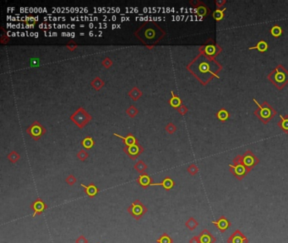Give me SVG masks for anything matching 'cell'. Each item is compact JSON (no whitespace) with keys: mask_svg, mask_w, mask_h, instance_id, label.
I'll return each instance as SVG.
<instances>
[{"mask_svg":"<svg viewBox=\"0 0 288 243\" xmlns=\"http://www.w3.org/2000/svg\"><path fill=\"white\" fill-rule=\"evenodd\" d=\"M134 36L145 44L149 49L154 46L166 36V31L155 21H146L140 26L134 32Z\"/></svg>","mask_w":288,"mask_h":243,"instance_id":"obj_1","label":"cell"},{"mask_svg":"<svg viewBox=\"0 0 288 243\" xmlns=\"http://www.w3.org/2000/svg\"><path fill=\"white\" fill-rule=\"evenodd\" d=\"M80 186L84 188V191L86 192V194L88 196L89 198H94L97 195V193L99 192V188L93 183L89 184L88 186H86L84 184H80Z\"/></svg>","mask_w":288,"mask_h":243,"instance_id":"obj_17","label":"cell"},{"mask_svg":"<svg viewBox=\"0 0 288 243\" xmlns=\"http://www.w3.org/2000/svg\"><path fill=\"white\" fill-rule=\"evenodd\" d=\"M81 144H82V146L84 147L85 150H89L93 148V146L95 145V141L92 137H91V136H86V138L81 141Z\"/></svg>","mask_w":288,"mask_h":243,"instance_id":"obj_21","label":"cell"},{"mask_svg":"<svg viewBox=\"0 0 288 243\" xmlns=\"http://www.w3.org/2000/svg\"><path fill=\"white\" fill-rule=\"evenodd\" d=\"M187 69L190 71L197 79L200 80L202 84H205V78L206 76L207 80L211 79L210 78V74L213 76H216L218 78L216 74L211 72V65H210V58L206 57L204 54H200L199 56L196 57L193 61H192L187 67Z\"/></svg>","mask_w":288,"mask_h":243,"instance_id":"obj_2","label":"cell"},{"mask_svg":"<svg viewBox=\"0 0 288 243\" xmlns=\"http://www.w3.org/2000/svg\"><path fill=\"white\" fill-rule=\"evenodd\" d=\"M136 182H137L140 187L146 189L149 186H151V184L153 183V179L147 174V173H142L139 176V177L136 179Z\"/></svg>","mask_w":288,"mask_h":243,"instance_id":"obj_14","label":"cell"},{"mask_svg":"<svg viewBox=\"0 0 288 243\" xmlns=\"http://www.w3.org/2000/svg\"><path fill=\"white\" fill-rule=\"evenodd\" d=\"M177 111H178V112H179L181 115H185L186 113H187V112H188V108L186 107L185 106L182 105L181 107H179L177 108Z\"/></svg>","mask_w":288,"mask_h":243,"instance_id":"obj_41","label":"cell"},{"mask_svg":"<svg viewBox=\"0 0 288 243\" xmlns=\"http://www.w3.org/2000/svg\"><path fill=\"white\" fill-rule=\"evenodd\" d=\"M200 243H215L216 241V239L208 230H203L199 235Z\"/></svg>","mask_w":288,"mask_h":243,"instance_id":"obj_15","label":"cell"},{"mask_svg":"<svg viewBox=\"0 0 288 243\" xmlns=\"http://www.w3.org/2000/svg\"><path fill=\"white\" fill-rule=\"evenodd\" d=\"M200 51L202 52V54L204 55H207V56H216L217 55V53L221 51V48L219 47H215L213 45H208L206 47H200Z\"/></svg>","mask_w":288,"mask_h":243,"instance_id":"obj_18","label":"cell"},{"mask_svg":"<svg viewBox=\"0 0 288 243\" xmlns=\"http://www.w3.org/2000/svg\"><path fill=\"white\" fill-rule=\"evenodd\" d=\"M198 171H199V169H198V167H197L194 164L190 165V166L188 167V172L189 173L190 175H192V176L196 175L197 173H198Z\"/></svg>","mask_w":288,"mask_h":243,"instance_id":"obj_36","label":"cell"},{"mask_svg":"<svg viewBox=\"0 0 288 243\" xmlns=\"http://www.w3.org/2000/svg\"><path fill=\"white\" fill-rule=\"evenodd\" d=\"M280 118L281 119V121L279 122V127H281L285 132H288V117H282L280 116Z\"/></svg>","mask_w":288,"mask_h":243,"instance_id":"obj_28","label":"cell"},{"mask_svg":"<svg viewBox=\"0 0 288 243\" xmlns=\"http://www.w3.org/2000/svg\"><path fill=\"white\" fill-rule=\"evenodd\" d=\"M226 9V8L223 9H217L213 13V14H212V15H213V18H214L216 21H219V20H221L223 18V16H224V11H225Z\"/></svg>","mask_w":288,"mask_h":243,"instance_id":"obj_32","label":"cell"},{"mask_svg":"<svg viewBox=\"0 0 288 243\" xmlns=\"http://www.w3.org/2000/svg\"><path fill=\"white\" fill-rule=\"evenodd\" d=\"M254 102L258 106V109L254 112V114L256 115L264 123H267L272 117H274L276 115V111L271 107L270 105L267 103H264L263 105H260L256 102V100L254 99Z\"/></svg>","mask_w":288,"mask_h":243,"instance_id":"obj_5","label":"cell"},{"mask_svg":"<svg viewBox=\"0 0 288 243\" xmlns=\"http://www.w3.org/2000/svg\"><path fill=\"white\" fill-rule=\"evenodd\" d=\"M267 48H268V45H267V43L264 42V41H260V42L258 43L255 47H250L249 49L250 50H253V49H257L258 51L260 52H264L267 50Z\"/></svg>","mask_w":288,"mask_h":243,"instance_id":"obj_27","label":"cell"},{"mask_svg":"<svg viewBox=\"0 0 288 243\" xmlns=\"http://www.w3.org/2000/svg\"><path fill=\"white\" fill-rule=\"evenodd\" d=\"M142 91L137 87H134L131 91H128V96H129V97H131V99L134 102H136L140 99V97L142 96Z\"/></svg>","mask_w":288,"mask_h":243,"instance_id":"obj_22","label":"cell"},{"mask_svg":"<svg viewBox=\"0 0 288 243\" xmlns=\"http://www.w3.org/2000/svg\"><path fill=\"white\" fill-rule=\"evenodd\" d=\"M268 79L278 89H282L288 83V72L281 65H279L272 73L270 74Z\"/></svg>","mask_w":288,"mask_h":243,"instance_id":"obj_3","label":"cell"},{"mask_svg":"<svg viewBox=\"0 0 288 243\" xmlns=\"http://www.w3.org/2000/svg\"><path fill=\"white\" fill-rule=\"evenodd\" d=\"M271 35L275 37H280L281 33H282V30L281 28L278 26H275L272 27V29L271 30Z\"/></svg>","mask_w":288,"mask_h":243,"instance_id":"obj_33","label":"cell"},{"mask_svg":"<svg viewBox=\"0 0 288 243\" xmlns=\"http://www.w3.org/2000/svg\"><path fill=\"white\" fill-rule=\"evenodd\" d=\"M102 64L106 68H109L112 66L113 62H112V59L110 57H105V58L103 59L102 62Z\"/></svg>","mask_w":288,"mask_h":243,"instance_id":"obj_38","label":"cell"},{"mask_svg":"<svg viewBox=\"0 0 288 243\" xmlns=\"http://www.w3.org/2000/svg\"><path fill=\"white\" fill-rule=\"evenodd\" d=\"M71 120L79 128H84L92 120V116L83 107L78 108L71 116Z\"/></svg>","mask_w":288,"mask_h":243,"instance_id":"obj_4","label":"cell"},{"mask_svg":"<svg viewBox=\"0 0 288 243\" xmlns=\"http://www.w3.org/2000/svg\"><path fill=\"white\" fill-rule=\"evenodd\" d=\"M47 208V205L45 204V202H44L42 199H41V198H37V199L31 204V209L34 211L32 216H33V217H36L37 215L42 214V213L46 210Z\"/></svg>","mask_w":288,"mask_h":243,"instance_id":"obj_11","label":"cell"},{"mask_svg":"<svg viewBox=\"0 0 288 243\" xmlns=\"http://www.w3.org/2000/svg\"><path fill=\"white\" fill-rule=\"evenodd\" d=\"M26 133L32 137V139L37 141L41 137L46 133V128L41 124L39 121H35L26 128Z\"/></svg>","mask_w":288,"mask_h":243,"instance_id":"obj_8","label":"cell"},{"mask_svg":"<svg viewBox=\"0 0 288 243\" xmlns=\"http://www.w3.org/2000/svg\"><path fill=\"white\" fill-rule=\"evenodd\" d=\"M144 150H145L144 148L140 145V143H137V144L128 146V147L125 146L123 148V151L126 153V155L134 161H135L144 152Z\"/></svg>","mask_w":288,"mask_h":243,"instance_id":"obj_9","label":"cell"},{"mask_svg":"<svg viewBox=\"0 0 288 243\" xmlns=\"http://www.w3.org/2000/svg\"><path fill=\"white\" fill-rule=\"evenodd\" d=\"M174 181L171 179V177H165L163 179L162 181H161L159 183H152L151 184V186H161V187H162L166 191H169V190H171L172 187H174Z\"/></svg>","mask_w":288,"mask_h":243,"instance_id":"obj_19","label":"cell"},{"mask_svg":"<svg viewBox=\"0 0 288 243\" xmlns=\"http://www.w3.org/2000/svg\"><path fill=\"white\" fill-rule=\"evenodd\" d=\"M127 210L135 220L138 221L147 212V208L139 199H136L134 202H133V204L130 206L128 207Z\"/></svg>","mask_w":288,"mask_h":243,"instance_id":"obj_7","label":"cell"},{"mask_svg":"<svg viewBox=\"0 0 288 243\" xmlns=\"http://www.w3.org/2000/svg\"><path fill=\"white\" fill-rule=\"evenodd\" d=\"M233 163L229 166L230 171L233 174L238 180H242L244 177L249 171L247 167L243 165L242 161V156H237L236 158L234 159Z\"/></svg>","mask_w":288,"mask_h":243,"instance_id":"obj_6","label":"cell"},{"mask_svg":"<svg viewBox=\"0 0 288 243\" xmlns=\"http://www.w3.org/2000/svg\"><path fill=\"white\" fill-rule=\"evenodd\" d=\"M185 226L189 231H194V230L196 229L197 226H199V223H198V221L194 218L191 217L187 221V222L185 223Z\"/></svg>","mask_w":288,"mask_h":243,"instance_id":"obj_25","label":"cell"},{"mask_svg":"<svg viewBox=\"0 0 288 243\" xmlns=\"http://www.w3.org/2000/svg\"><path fill=\"white\" fill-rule=\"evenodd\" d=\"M217 117H218V118L221 120V121H226V119L228 118L229 117V113L226 112V110L222 109V110H221L217 114Z\"/></svg>","mask_w":288,"mask_h":243,"instance_id":"obj_35","label":"cell"},{"mask_svg":"<svg viewBox=\"0 0 288 243\" xmlns=\"http://www.w3.org/2000/svg\"><path fill=\"white\" fill-rule=\"evenodd\" d=\"M76 181H77L76 178L74 177L73 175H69L68 177L66 178V182L69 184V185H70V186H73Z\"/></svg>","mask_w":288,"mask_h":243,"instance_id":"obj_40","label":"cell"},{"mask_svg":"<svg viewBox=\"0 0 288 243\" xmlns=\"http://www.w3.org/2000/svg\"><path fill=\"white\" fill-rule=\"evenodd\" d=\"M76 243H88V240L84 236H80L76 240Z\"/></svg>","mask_w":288,"mask_h":243,"instance_id":"obj_43","label":"cell"},{"mask_svg":"<svg viewBox=\"0 0 288 243\" xmlns=\"http://www.w3.org/2000/svg\"><path fill=\"white\" fill-rule=\"evenodd\" d=\"M242 161L243 165L250 171L253 169V167L255 166L259 163V159L257 158L256 156H254L251 151L248 150L247 152L244 153L243 156H242Z\"/></svg>","mask_w":288,"mask_h":243,"instance_id":"obj_10","label":"cell"},{"mask_svg":"<svg viewBox=\"0 0 288 243\" xmlns=\"http://www.w3.org/2000/svg\"><path fill=\"white\" fill-rule=\"evenodd\" d=\"M171 98L169 100V104H170V106H171V107L175 108V109H177L179 107L182 106V100L180 99L179 96L175 95L173 91H171Z\"/></svg>","mask_w":288,"mask_h":243,"instance_id":"obj_20","label":"cell"},{"mask_svg":"<svg viewBox=\"0 0 288 243\" xmlns=\"http://www.w3.org/2000/svg\"><path fill=\"white\" fill-rule=\"evenodd\" d=\"M248 238L240 230H236L227 239V243H248Z\"/></svg>","mask_w":288,"mask_h":243,"instance_id":"obj_12","label":"cell"},{"mask_svg":"<svg viewBox=\"0 0 288 243\" xmlns=\"http://www.w3.org/2000/svg\"><path fill=\"white\" fill-rule=\"evenodd\" d=\"M0 42L1 44H5V43L9 42V37L5 36V35L2 34L1 35V40H0Z\"/></svg>","mask_w":288,"mask_h":243,"instance_id":"obj_42","label":"cell"},{"mask_svg":"<svg viewBox=\"0 0 288 243\" xmlns=\"http://www.w3.org/2000/svg\"><path fill=\"white\" fill-rule=\"evenodd\" d=\"M91 85L92 86V88H94L96 91H100L102 88L104 87L105 85V82L103 81L102 79H101L100 77H96L91 83Z\"/></svg>","mask_w":288,"mask_h":243,"instance_id":"obj_23","label":"cell"},{"mask_svg":"<svg viewBox=\"0 0 288 243\" xmlns=\"http://www.w3.org/2000/svg\"><path fill=\"white\" fill-rule=\"evenodd\" d=\"M189 243H200L199 236H195L193 238H191L190 241H189Z\"/></svg>","mask_w":288,"mask_h":243,"instance_id":"obj_44","label":"cell"},{"mask_svg":"<svg viewBox=\"0 0 288 243\" xmlns=\"http://www.w3.org/2000/svg\"><path fill=\"white\" fill-rule=\"evenodd\" d=\"M212 224L216 226L217 229L221 233L225 232L231 226V222L225 216H221L218 221H212Z\"/></svg>","mask_w":288,"mask_h":243,"instance_id":"obj_13","label":"cell"},{"mask_svg":"<svg viewBox=\"0 0 288 243\" xmlns=\"http://www.w3.org/2000/svg\"><path fill=\"white\" fill-rule=\"evenodd\" d=\"M134 168L138 172L142 174V173L146 172V171L147 170V165L143 161H139L138 162H136V164L134 165Z\"/></svg>","mask_w":288,"mask_h":243,"instance_id":"obj_24","label":"cell"},{"mask_svg":"<svg viewBox=\"0 0 288 243\" xmlns=\"http://www.w3.org/2000/svg\"><path fill=\"white\" fill-rule=\"evenodd\" d=\"M113 135L117 137V138H119L123 140V144H125V146L128 147V146H131V145H134V144H137L139 143L138 142V139L134 137L132 133H128V135L125 136V137H123V136L120 135L118 133H113Z\"/></svg>","mask_w":288,"mask_h":243,"instance_id":"obj_16","label":"cell"},{"mask_svg":"<svg viewBox=\"0 0 288 243\" xmlns=\"http://www.w3.org/2000/svg\"><path fill=\"white\" fill-rule=\"evenodd\" d=\"M126 113H127V115H128L129 117H134L135 116H137L138 114H139V110H138L137 108L135 107L134 106H130L126 110Z\"/></svg>","mask_w":288,"mask_h":243,"instance_id":"obj_30","label":"cell"},{"mask_svg":"<svg viewBox=\"0 0 288 243\" xmlns=\"http://www.w3.org/2000/svg\"><path fill=\"white\" fill-rule=\"evenodd\" d=\"M66 47H67V48L69 49V51L73 52V51H74L76 48H77L78 45H77V43L74 42V41H70V42H69L66 45Z\"/></svg>","mask_w":288,"mask_h":243,"instance_id":"obj_39","label":"cell"},{"mask_svg":"<svg viewBox=\"0 0 288 243\" xmlns=\"http://www.w3.org/2000/svg\"><path fill=\"white\" fill-rule=\"evenodd\" d=\"M7 158H8V160H9V161H11L12 163H16V162L20 160V156L16 152V151H14H14L9 153V155H8V156H7Z\"/></svg>","mask_w":288,"mask_h":243,"instance_id":"obj_31","label":"cell"},{"mask_svg":"<svg viewBox=\"0 0 288 243\" xmlns=\"http://www.w3.org/2000/svg\"><path fill=\"white\" fill-rule=\"evenodd\" d=\"M77 157L78 159L81 161H85L86 159L89 157V154L86 152V150H80L79 152L77 153Z\"/></svg>","mask_w":288,"mask_h":243,"instance_id":"obj_34","label":"cell"},{"mask_svg":"<svg viewBox=\"0 0 288 243\" xmlns=\"http://www.w3.org/2000/svg\"><path fill=\"white\" fill-rule=\"evenodd\" d=\"M195 12H196V14L200 16V17H204V16H206L208 14L209 9H207V7L205 6L204 4H202L201 6H197L196 9H195Z\"/></svg>","mask_w":288,"mask_h":243,"instance_id":"obj_26","label":"cell"},{"mask_svg":"<svg viewBox=\"0 0 288 243\" xmlns=\"http://www.w3.org/2000/svg\"><path fill=\"white\" fill-rule=\"evenodd\" d=\"M156 242L157 243H173V241H172V239L169 236V235H167L166 233H163V234L161 236V237L159 238V239H157Z\"/></svg>","mask_w":288,"mask_h":243,"instance_id":"obj_29","label":"cell"},{"mask_svg":"<svg viewBox=\"0 0 288 243\" xmlns=\"http://www.w3.org/2000/svg\"><path fill=\"white\" fill-rule=\"evenodd\" d=\"M165 129L167 133H171H171H173L175 131L177 130V127H176V126H175L172 122H169L168 124L166 126Z\"/></svg>","mask_w":288,"mask_h":243,"instance_id":"obj_37","label":"cell"}]
</instances>
